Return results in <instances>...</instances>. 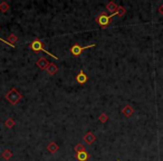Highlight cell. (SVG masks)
Masks as SVG:
<instances>
[{"label":"cell","mask_w":163,"mask_h":161,"mask_svg":"<svg viewBox=\"0 0 163 161\" xmlns=\"http://www.w3.org/2000/svg\"><path fill=\"white\" fill-rule=\"evenodd\" d=\"M114 16H116V14H113V15L107 16L106 12H101V14L96 17L95 20H96V23H98L102 28H106V27L111 23V21H112V19H113Z\"/></svg>","instance_id":"6da1fadb"},{"label":"cell","mask_w":163,"mask_h":161,"mask_svg":"<svg viewBox=\"0 0 163 161\" xmlns=\"http://www.w3.org/2000/svg\"><path fill=\"white\" fill-rule=\"evenodd\" d=\"M29 46H30V48H31L32 50H35V52H43V53H45V54H47V55L54 57L55 59H58L57 56H55L54 54H50L48 50L45 49L44 46H43V43H41L39 39H35V40H32L31 43L29 44Z\"/></svg>","instance_id":"7a4b0ae2"},{"label":"cell","mask_w":163,"mask_h":161,"mask_svg":"<svg viewBox=\"0 0 163 161\" xmlns=\"http://www.w3.org/2000/svg\"><path fill=\"white\" fill-rule=\"evenodd\" d=\"M21 97H23L21 96V94L19 93L16 88H11V90L6 94L7 101H8L10 104H12V105H16V104L21 100Z\"/></svg>","instance_id":"3957f363"},{"label":"cell","mask_w":163,"mask_h":161,"mask_svg":"<svg viewBox=\"0 0 163 161\" xmlns=\"http://www.w3.org/2000/svg\"><path fill=\"white\" fill-rule=\"evenodd\" d=\"M95 46V44H92V45H87V46H79L78 44H74L70 48V54L73 56H79L85 49H87V48H92V47Z\"/></svg>","instance_id":"277c9868"},{"label":"cell","mask_w":163,"mask_h":161,"mask_svg":"<svg viewBox=\"0 0 163 161\" xmlns=\"http://www.w3.org/2000/svg\"><path fill=\"white\" fill-rule=\"evenodd\" d=\"M87 79H88L87 75H86L83 70H81V72L76 75V81H77L78 84H85V83L87 82Z\"/></svg>","instance_id":"5b68a950"},{"label":"cell","mask_w":163,"mask_h":161,"mask_svg":"<svg viewBox=\"0 0 163 161\" xmlns=\"http://www.w3.org/2000/svg\"><path fill=\"white\" fill-rule=\"evenodd\" d=\"M46 72L48 73V75H50V76H54L57 72H58V67H57V65L54 64V63H49V65H48V67L46 68Z\"/></svg>","instance_id":"8992f818"},{"label":"cell","mask_w":163,"mask_h":161,"mask_svg":"<svg viewBox=\"0 0 163 161\" xmlns=\"http://www.w3.org/2000/svg\"><path fill=\"white\" fill-rule=\"evenodd\" d=\"M36 65H37V66L40 68V70H46V68L48 67V65H49V61H47L45 57H40V58L37 61Z\"/></svg>","instance_id":"52a82bcc"},{"label":"cell","mask_w":163,"mask_h":161,"mask_svg":"<svg viewBox=\"0 0 163 161\" xmlns=\"http://www.w3.org/2000/svg\"><path fill=\"white\" fill-rule=\"evenodd\" d=\"M75 158L77 159V161H87L88 159H90V155H88V152L85 150V151L76 153Z\"/></svg>","instance_id":"ba28073f"},{"label":"cell","mask_w":163,"mask_h":161,"mask_svg":"<svg viewBox=\"0 0 163 161\" xmlns=\"http://www.w3.org/2000/svg\"><path fill=\"white\" fill-rule=\"evenodd\" d=\"M133 113H134V108H132L131 105H125L124 108H123V110H122V114L124 115L125 117H132V115H133Z\"/></svg>","instance_id":"9c48e42d"},{"label":"cell","mask_w":163,"mask_h":161,"mask_svg":"<svg viewBox=\"0 0 163 161\" xmlns=\"http://www.w3.org/2000/svg\"><path fill=\"white\" fill-rule=\"evenodd\" d=\"M117 8H119V6H117V5L114 2V1H110V2L106 5V9H107L108 12H111V15H113V14H115V12H116Z\"/></svg>","instance_id":"30bf717a"},{"label":"cell","mask_w":163,"mask_h":161,"mask_svg":"<svg viewBox=\"0 0 163 161\" xmlns=\"http://www.w3.org/2000/svg\"><path fill=\"white\" fill-rule=\"evenodd\" d=\"M96 140V137L92 133V132H87L86 134H85V137H84V141L86 142L87 144H92V143H94V141Z\"/></svg>","instance_id":"8fae6325"},{"label":"cell","mask_w":163,"mask_h":161,"mask_svg":"<svg viewBox=\"0 0 163 161\" xmlns=\"http://www.w3.org/2000/svg\"><path fill=\"white\" fill-rule=\"evenodd\" d=\"M47 150H48L50 153H55L59 150V146L56 142H50V143L47 146Z\"/></svg>","instance_id":"7c38bea8"},{"label":"cell","mask_w":163,"mask_h":161,"mask_svg":"<svg viewBox=\"0 0 163 161\" xmlns=\"http://www.w3.org/2000/svg\"><path fill=\"white\" fill-rule=\"evenodd\" d=\"M17 40H18L17 36L14 35V34H11V35L8 37V43L10 44V46L11 47H15V44L17 43Z\"/></svg>","instance_id":"4fadbf2b"},{"label":"cell","mask_w":163,"mask_h":161,"mask_svg":"<svg viewBox=\"0 0 163 161\" xmlns=\"http://www.w3.org/2000/svg\"><path fill=\"white\" fill-rule=\"evenodd\" d=\"M1 157H2V159H5V160H9V159L12 157V152L9 149L3 150V152H2V155H1Z\"/></svg>","instance_id":"5bb4252c"},{"label":"cell","mask_w":163,"mask_h":161,"mask_svg":"<svg viewBox=\"0 0 163 161\" xmlns=\"http://www.w3.org/2000/svg\"><path fill=\"white\" fill-rule=\"evenodd\" d=\"M5 125H6V128L11 129L12 126L15 125V120H14L12 117H9V119H7L6 120V122H5Z\"/></svg>","instance_id":"9a60e30c"},{"label":"cell","mask_w":163,"mask_h":161,"mask_svg":"<svg viewBox=\"0 0 163 161\" xmlns=\"http://www.w3.org/2000/svg\"><path fill=\"white\" fill-rule=\"evenodd\" d=\"M9 9H10V7H9V5L7 2H1L0 3V11L1 12H6V11H8Z\"/></svg>","instance_id":"2e32d148"},{"label":"cell","mask_w":163,"mask_h":161,"mask_svg":"<svg viewBox=\"0 0 163 161\" xmlns=\"http://www.w3.org/2000/svg\"><path fill=\"white\" fill-rule=\"evenodd\" d=\"M74 150H75V152L76 153H78V152H82V151H85V146L84 144H82V143H77L75 146V148H74Z\"/></svg>","instance_id":"e0dca14e"},{"label":"cell","mask_w":163,"mask_h":161,"mask_svg":"<svg viewBox=\"0 0 163 161\" xmlns=\"http://www.w3.org/2000/svg\"><path fill=\"white\" fill-rule=\"evenodd\" d=\"M125 12H126V10L124 9V7H122V6H119V8H117V10H116V16H119V17H122V16H124L125 15Z\"/></svg>","instance_id":"ac0fdd59"},{"label":"cell","mask_w":163,"mask_h":161,"mask_svg":"<svg viewBox=\"0 0 163 161\" xmlns=\"http://www.w3.org/2000/svg\"><path fill=\"white\" fill-rule=\"evenodd\" d=\"M98 120H99V122H102V123H106L107 122V120H108V117L105 113H102V114L99 115L98 117Z\"/></svg>","instance_id":"d6986e66"},{"label":"cell","mask_w":163,"mask_h":161,"mask_svg":"<svg viewBox=\"0 0 163 161\" xmlns=\"http://www.w3.org/2000/svg\"><path fill=\"white\" fill-rule=\"evenodd\" d=\"M159 12H160L161 15H163V3L160 6V8H159Z\"/></svg>","instance_id":"ffe728a7"},{"label":"cell","mask_w":163,"mask_h":161,"mask_svg":"<svg viewBox=\"0 0 163 161\" xmlns=\"http://www.w3.org/2000/svg\"><path fill=\"white\" fill-rule=\"evenodd\" d=\"M0 41H3V43H6V44L10 45V44H9V43H8V41H7V40H3V39H2V38H1V37H0Z\"/></svg>","instance_id":"44dd1931"},{"label":"cell","mask_w":163,"mask_h":161,"mask_svg":"<svg viewBox=\"0 0 163 161\" xmlns=\"http://www.w3.org/2000/svg\"><path fill=\"white\" fill-rule=\"evenodd\" d=\"M116 161H119V160H116Z\"/></svg>","instance_id":"7402d4cb"}]
</instances>
